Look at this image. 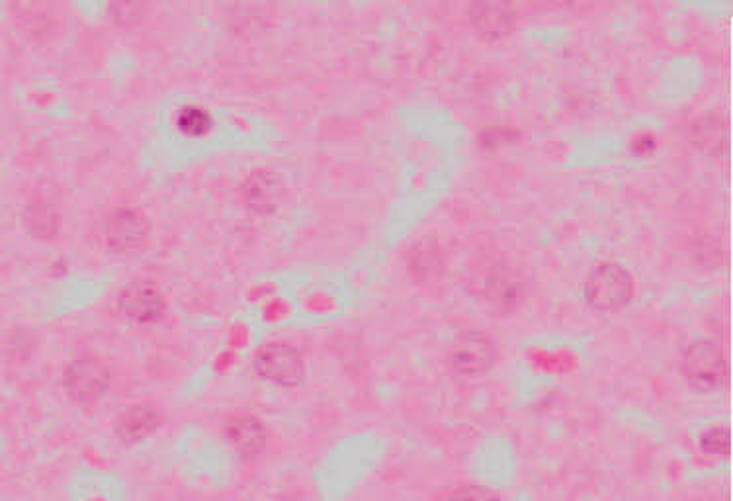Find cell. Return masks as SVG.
Wrapping results in <instances>:
<instances>
[{"instance_id":"cell-1","label":"cell","mask_w":733,"mask_h":501,"mask_svg":"<svg viewBox=\"0 0 733 501\" xmlns=\"http://www.w3.org/2000/svg\"><path fill=\"white\" fill-rule=\"evenodd\" d=\"M634 294V280L627 268L602 263L587 278V301L597 311L624 308Z\"/></svg>"},{"instance_id":"cell-2","label":"cell","mask_w":733,"mask_h":501,"mask_svg":"<svg viewBox=\"0 0 733 501\" xmlns=\"http://www.w3.org/2000/svg\"><path fill=\"white\" fill-rule=\"evenodd\" d=\"M255 368L264 380L278 386H296L304 378V359L294 345L274 341L263 345L255 355Z\"/></svg>"},{"instance_id":"cell-3","label":"cell","mask_w":733,"mask_h":501,"mask_svg":"<svg viewBox=\"0 0 733 501\" xmlns=\"http://www.w3.org/2000/svg\"><path fill=\"white\" fill-rule=\"evenodd\" d=\"M684 375L694 388L714 390L724 382L725 360L722 347L714 341L692 342L684 352Z\"/></svg>"},{"instance_id":"cell-4","label":"cell","mask_w":733,"mask_h":501,"mask_svg":"<svg viewBox=\"0 0 733 501\" xmlns=\"http://www.w3.org/2000/svg\"><path fill=\"white\" fill-rule=\"evenodd\" d=\"M108 386H110V375L100 360L81 357L67 367V392L79 403L99 401L106 393Z\"/></svg>"},{"instance_id":"cell-5","label":"cell","mask_w":733,"mask_h":501,"mask_svg":"<svg viewBox=\"0 0 733 501\" xmlns=\"http://www.w3.org/2000/svg\"><path fill=\"white\" fill-rule=\"evenodd\" d=\"M517 12L511 0H471L470 22L476 34L489 42L511 34Z\"/></svg>"},{"instance_id":"cell-6","label":"cell","mask_w":733,"mask_h":501,"mask_svg":"<svg viewBox=\"0 0 733 501\" xmlns=\"http://www.w3.org/2000/svg\"><path fill=\"white\" fill-rule=\"evenodd\" d=\"M120 308L138 324H155L165 314V300L151 283L138 280L120 296Z\"/></svg>"},{"instance_id":"cell-7","label":"cell","mask_w":733,"mask_h":501,"mask_svg":"<svg viewBox=\"0 0 733 501\" xmlns=\"http://www.w3.org/2000/svg\"><path fill=\"white\" fill-rule=\"evenodd\" d=\"M493 342L479 331L461 335L460 341L454 345L452 365L461 375H481L493 365Z\"/></svg>"},{"instance_id":"cell-8","label":"cell","mask_w":733,"mask_h":501,"mask_svg":"<svg viewBox=\"0 0 733 501\" xmlns=\"http://www.w3.org/2000/svg\"><path fill=\"white\" fill-rule=\"evenodd\" d=\"M147 234L145 222L132 209H120L108 217L106 242L114 253H130L140 247Z\"/></svg>"},{"instance_id":"cell-9","label":"cell","mask_w":733,"mask_h":501,"mask_svg":"<svg viewBox=\"0 0 733 501\" xmlns=\"http://www.w3.org/2000/svg\"><path fill=\"white\" fill-rule=\"evenodd\" d=\"M225 434H227L230 443L235 447V451L245 459H253L256 454H261L266 444L263 423L253 416H233L227 419Z\"/></svg>"},{"instance_id":"cell-10","label":"cell","mask_w":733,"mask_h":501,"mask_svg":"<svg viewBox=\"0 0 733 501\" xmlns=\"http://www.w3.org/2000/svg\"><path fill=\"white\" fill-rule=\"evenodd\" d=\"M157 426V411L145 403H138L124 411V416L118 421V433L125 443H140L147 434L153 433Z\"/></svg>"},{"instance_id":"cell-11","label":"cell","mask_w":733,"mask_h":501,"mask_svg":"<svg viewBox=\"0 0 733 501\" xmlns=\"http://www.w3.org/2000/svg\"><path fill=\"white\" fill-rule=\"evenodd\" d=\"M210 116L202 109H184L179 116V127L190 137H200L210 130Z\"/></svg>"},{"instance_id":"cell-12","label":"cell","mask_w":733,"mask_h":501,"mask_svg":"<svg viewBox=\"0 0 733 501\" xmlns=\"http://www.w3.org/2000/svg\"><path fill=\"white\" fill-rule=\"evenodd\" d=\"M702 451L706 454H717V457L725 454V451H727V434H725L722 427L702 434Z\"/></svg>"}]
</instances>
